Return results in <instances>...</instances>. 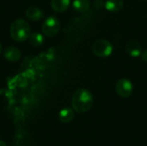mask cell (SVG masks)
I'll return each mask as SVG.
<instances>
[{
  "label": "cell",
  "mask_w": 147,
  "mask_h": 146,
  "mask_svg": "<svg viewBox=\"0 0 147 146\" xmlns=\"http://www.w3.org/2000/svg\"><path fill=\"white\" fill-rule=\"evenodd\" d=\"M103 5H104V3H103L102 0H96L94 2V7L96 9H101Z\"/></svg>",
  "instance_id": "cell-14"
},
{
  "label": "cell",
  "mask_w": 147,
  "mask_h": 146,
  "mask_svg": "<svg viewBox=\"0 0 147 146\" xmlns=\"http://www.w3.org/2000/svg\"><path fill=\"white\" fill-rule=\"evenodd\" d=\"M26 15L32 21H39L43 17V12L37 7H29L26 10Z\"/></svg>",
  "instance_id": "cell-10"
},
{
  "label": "cell",
  "mask_w": 147,
  "mask_h": 146,
  "mask_svg": "<svg viewBox=\"0 0 147 146\" xmlns=\"http://www.w3.org/2000/svg\"><path fill=\"white\" fill-rule=\"evenodd\" d=\"M71 105L73 110L77 113H86L91 108L93 105V96L88 89H78L72 96Z\"/></svg>",
  "instance_id": "cell-1"
},
{
  "label": "cell",
  "mask_w": 147,
  "mask_h": 146,
  "mask_svg": "<svg viewBox=\"0 0 147 146\" xmlns=\"http://www.w3.org/2000/svg\"><path fill=\"white\" fill-rule=\"evenodd\" d=\"M123 0H107L104 6L110 12H117L123 8Z\"/></svg>",
  "instance_id": "cell-9"
},
{
  "label": "cell",
  "mask_w": 147,
  "mask_h": 146,
  "mask_svg": "<svg viewBox=\"0 0 147 146\" xmlns=\"http://www.w3.org/2000/svg\"><path fill=\"white\" fill-rule=\"evenodd\" d=\"M29 42L34 46H39L44 42V37L40 33H33L29 35Z\"/></svg>",
  "instance_id": "cell-13"
},
{
  "label": "cell",
  "mask_w": 147,
  "mask_h": 146,
  "mask_svg": "<svg viewBox=\"0 0 147 146\" xmlns=\"http://www.w3.org/2000/svg\"><path fill=\"white\" fill-rule=\"evenodd\" d=\"M4 58L10 62H16L21 58V52L14 46H8L3 52Z\"/></svg>",
  "instance_id": "cell-7"
},
{
  "label": "cell",
  "mask_w": 147,
  "mask_h": 146,
  "mask_svg": "<svg viewBox=\"0 0 147 146\" xmlns=\"http://www.w3.org/2000/svg\"><path fill=\"white\" fill-rule=\"evenodd\" d=\"M2 49H3V47H2V45H1V43H0V54H1V52H2Z\"/></svg>",
  "instance_id": "cell-17"
},
{
  "label": "cell",
  "mask_w": 147,
  "mask_h": 146,
  "mask_svg": "<svg viewBox=\"0 0 147 146\" xmlns=\"http://www.w3.org/2000/svg\"><path fill=\"white\" fill-rule=\"evenodd\" d=\"M126 51L131 57L134 58H138L142 53V48L140 44L135 40H130L127 43Z\"/></svg>",
  "instance_id": "cell-6"
},
{
  "label": "cell",
  "mask_w": 147,
  "mask_h": 146,
  "mask_svg": "<svg viewBox=\"0 0 147 146\" xmlns=\"http://www.w3.org/2000/svg\"><path fill=\"white\" fill-rule=\"evenodd\" d=\"M10 35L15 41H25L30 35L29 24L23 19H17L14 21L10 27Z\"/></svg>",
  "instance_id": "cell-2"
},
{
  "label": "cell",
  "mask_w": 147,
  "mask_h": 146,
  "mask_svg": "<svg viewBox=\"0 0 147 146\" xmlns=\"http://www.w3.org/2000/svg\"><path fill=\"white\" fill-rule=\"evenodd\" d=\"M113 50L114 47L112 44L106 40H97L92 45L93 52L95 53V55L101 58L110 56L113 52Z\"/></svg>",
  "instance_id": "cell-3"
},
{
  "label": "cell",
  "mask_w": 147,
  "mask_h": 146,
  "mask_svg": "<svg viewBox=\"0 0 147 146\" xmlns=\"http://www.w3.org/2000/svg\"><path fill=\"white\" fill-rule=\"evenodd\" d=\"M60 28V23L55 16H49L42 24V32L47 37L55 36Z\"/></svg>",
  "instance_id": "cell-4"
},
{
  "label": "cell",
  "mask_w": 147,
  "mask_h": 146,
  "mask_svg": "<svg viewBox=\"0 0 147 146\" xmlns=\"http://www.w3.org/2000/svg\"><path fill=\"white\" fill-rule=\"evenodd\" d=\"M134 86L132 82L129 79L127 78H121L120 79L115 86V90L118 96H120L122 98L129 97L133 93Z\"/></svg>",
  "instance_id": "cell-5"
},
{
  "label": "cell",
  "mask_w": 147,
  "mask_h": 146,
  "mask_svg": "<svg viewBox=\"0 0 147 146\" xmlns=\"http://www.w3.org/2000/svg\"><path fill=\"white\" fill-rule=\"evenodd\" d=\"M74 118V111L70 108H65L60 110L59 114V119L64 123L71 122Z\"/></svg>",
  "instance_id": "cell-11"
},
{
  "label": "cell",
  "mask_w": 147,
  "mask_h": 146,
  "mask_svg": "<svg viewBox=\"0 0 147 146\" xmlns=\"http://www.w3.org/2000/svg\"><path fill=\"white\" fill-rule=\"evenodd\" d=\"M146 1H147V0H146Z\"/></svg>",
  "instance_id": "cell-18"
},
{
  "label": "cell",
  "mask_w": 147,
  "mask_h": 146,
  "mask_svg": "<svg viewBox=\"0 0 147 146\" xmlns=\"http://www.w3.org/2000/svg\"><path fill=\"white\" fill-rule=\"evenodd\" d=\"M51 6L56 12H64L70 6V0H52Z\"/></svg>",
  "instance_id": "cell-8"
},
{
  "label": "cell",
  "mask_w": 147,
  "mask_h": 146,
  "mask_svg": "<svg viewBox=\"0 0 147 146\" xmlns=\"http://www.w3.org/2000/svg\"><path fill=\"white\" fill-rule=\"evenodd\" d=\"M0 146H7V145H6L3 141L0 140Z\"/></svg>",
  "instance_id": "cell-16"
},
{
  "label": "cell",
  "mask_w": 147,
  "mask_h": 146,
  "mask_svg": "<svg viewBox=\"0 0 147 146\" xmlns=\"http://www.w3.org/2000/svg\"><path fill=\"white\" fill-rule=\"evenodd\" d=\"M141 58H142V59L145 61V62H146L147 63V49L146 50H145L144 52H142V53H141Z\"/></svg>",
  "instance_id": "cell-15"
},
{
  "label": "cell",
  "mask_w": 147,
  "mask_h": 146,
  "mask_svg": "<svg viewBox=\"0 0 147 146\" xmlns=\"http://www.w3.org/2000/svg\"><path fill=\"white\" fill-rule=\"evenodd\" d=\"M73 9L80 13H84L89 10L90 3L89 0H74L72 3Z\"/></svg>",
  "instance_id": "cell-12"
}]
</instances>
